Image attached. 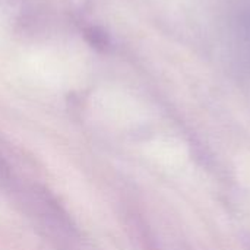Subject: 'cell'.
Here are the masks:
<instances>
[{"label":"cell","instance_id":"1","mask_svg":"<svg viewBox=\"0 0 250 250\" xmlns=\"http://www.w3.org/2000/svg\"><path fill=\"white\" fill-rule=\"evenodd\" d=\"M85 35H86V40L89 41V44L95 48H100V50H104L108 44V38L105 35L104 31H101L100 28H88L85 31Z\"/></svg>","mask_w":250,"mask_h":250}]
</instances>
